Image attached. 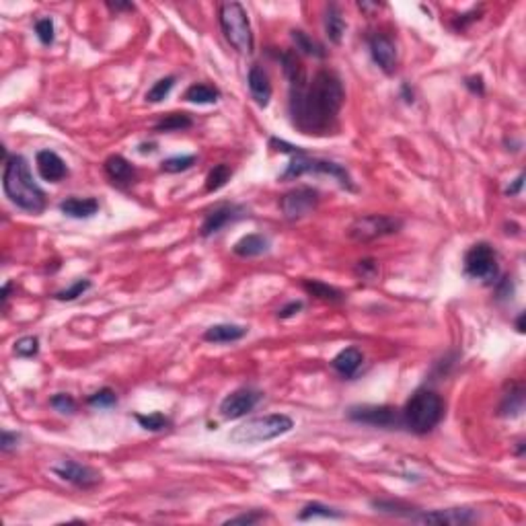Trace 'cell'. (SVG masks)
<instances>
[{"label":"cell","instance_id":"cell-31","mask_svg":"<svg viewBox=\"0 0 526 526\" xmlns=\"http://www.w3.org/2000/svg\"><path fill=\"white\" fill-rule=\"evenodd\" d=\"M134 417H136V422L140 424V428L148 429V432H163V429H167L171 426V420L165 413H160V411L148 413V415L136 413Z\"/></svg>","mask_w":526,"mask_h":526},{"label":"cell","instance_id":"cell-39","mask_svg":"<svg viewBox=\"0 0 526 526\" xmlns=\"http://www.w3.org/2000/svg\"><path fill=\"white\" fill-rule=\"evenodd\" d=\"M50 405H52L56 411H60V413H75V411H77V401H75V397L68 395V393H58V395H54V397L50 399Z\"/></svg>","mask_w":526,"mask_h":526},{"label":"cell","instance_id":"cell-34","mask_svg":"<svg viewBox=\"0 0 526 526\" xmlns=\"http://www.w3.org/2000/svg\"><path fill=\"white\" fill-rule=\"evenodd\" d=\"M372 508H376V512H385L393 516H407V518L415 512L413 508L405 506L401 502H390V500H372Z\"/></svg>","mask_w":526,"mask_h":526},{"label":"cell","instance_id":"cell-18","mask_svg":"<svg viewBox=\"0 0 526 526\" xmlns=\"http://www.w3.org/2000/svg\"><path fill=\"white\" fill-rule=\"evenodd\" d=\"M249 91H251V97L259 105V107H268L270 105V99H272V82L268 72L255 64L253 68L249 70Z\"/></svg>","mask_w":526,"mask_h":526},{"label":"cell","instance_id":"cell-37","mask_svg":"<svg viewBox=\"0 0 526 526\" xmlns=\"http://www.w3.org/2000/svg\"><path fill=\"white\" fill-rule=\"evenodd\" d=\"M35 35L43 43V45H52L54 38H56V29H54V21L50 17H41L35 21Z\"/></svg>","mask_w":526,"mask_h":526},{"label":"cell","instance_id":"cell-38","mask_svg":"<svg viewBox=\"0 0 526 526\" xmlns=\"http://www.w3.org/2000/svg\"><path fill=\"white\" fill-rule=\"evenodd\" d=\"M39 351V339L35 335H27V337H21L19 341L15 344V354L21 358H33L38 356Z\"/></svg>","mask_w":526,"mask_h":526},{"label":"cell","instance_id":"cell-35","mask_svg":"<svg viewBox=\"0 0 526 526\" xmlns=\"http://www.w3.org/2000/svg\"><path fill=\"white\" fill-rule=\"evenodd\" d=\"M89 288H91V280H77L70 288L54 294V298L60 300V302H72V300H77L78 296H82V294L87 292Z\"/></svg>","mask_w":526,"mask_h":526},{"label":"cell","instance_id":"cell-30","mask_svg":"<svg viewBox=\"0 0 526 526\" xmlns=\"http://www.w3.org/2000/svg\"><path fill=\"white\" fill-rule=\"evenodd\" d=\"M312 518H344V514L321 502H311L302 508V512L298 514V520H312Z\"/></svg>","mask_w":526,"mask_h":526},{"label":"cell","instance_id":"cell-19","mask_svg":"<svg viewBox=\"0 0 526 526\" xmlns=\"http://www.w3.org/2000/svg\"><path fill=\"white\" fill-rule=\"evenodd\" d=\"M60 212L75 220H84L99 212V202L95 197H66L60 204Z\"/></svg>","mask_w":526,"mask_h":526},{"label":"cell","instance_id":"cell-11","mask_svg":"<svg viewBox=\"0 0 526 526\" xmlns=\"http://www.w3.org/2000/svg\"><path fill=\"white\" fill-rule=\"evenodd\" d=\"M52 473L58 475L62 481H68L75 488L80 489H93L101 483V473L97 469L77 463V461H70V459L68 461H60L58 465H54Z\"/></svg>","mask_w":526,"mask_h":526},{"label":"cell","instance_id":"cell-49","mask_svg":"<svg viewBox=\"0 0 526 526\" xmlns=\"http://www.w3.org/2000/svg\"><path fill=\"white\" fill-rule=\"evenodd\" d=\"M401 95L405 99V103H413V91H410V84L401 87Z\"/></svg>","mask_w":526,"mask_h":526},{"label":"cell","instance_id":"cell-48","mask_svg":"<svg viewBox=\"0 0 526 526\" xmlns=\"http://www.w3.org/2000/svg\"><path fill=\"white\" fill-rule=\"evenodd\" d=\"M107 6L111 9V11H134V4H130V2H107Z\"/></svg>","mask_w":526,"mask_h":526},{"label":"cell","instance_id":"cell-33","mask_svg":"<svg viewBox=\"0 0 526 526\" xmlns=\"http://www.w3.org/2000/svg\"><path fill=\"white\" fill-rule=\"evenodd\" d=\"M195 165L194 155H183V156H171L167 160L160 163V171L165 173H181V171H187Z\"/></svg>","mask_w":526,"mask_h":526},{"label":"cell","instance_id":"cell-1","mask_svg":"<svg viewBox=\"0 0 526 526\" xmlns=\"http://www.w3.org/2000/svg\"><path fill=\"white\" fill-rule=\"evenodd\" d=\"M280 60L290 80L288 111L294 128L307 136L335 134L339 111L346 103L341 78L333 70H319L309 80L296 52H284Z\"/></svg>","mask_w":526,"mask_h":526},{"label":"cell","instance_id":"cell-17","mask_svg":"<svg viewBox=\"0 0 526 526\" xmlns=\"http://www.w3.org/2000/svg\"><path fill=\"white\" fill-rule=\"evenodd\" d=\"M105 173L117 187H130L138 181V173L134 165L121 155H111L105 160Z\"/></svg>","mask_w":526,"mask_h":526},{"label":"cell","instance_id":"cell-43","mask_svg":"<svg viewBox=\"0 0 526 526\" xmlns=\"http://www.w3.org/2000/svg\"><path fill=\"white\" fill-rule=\"evenodd\" d=\"M465 84H467V89L471 93H475V95H483L486 93V84H483V77H479V75H475V77H467L465 78Z\"/></svg>","mask_w":526,"mask_h":526},{"label":"cell","instance_id":"cell-47","mask_svg":"<svg viewBox=\"0 0 526 526\" xmlns=\"http://www.w3.org/2000/svg\"><path fill=\"white\" fill-rule=\"evenodd\" d=\"M512 298V288H510V278H504L502 286L498 288V298Z\"/></svg>","mask_w":526,"mask_h":526},{"label":"cell","instance_id":"cell-44","mask_svg":"<svg viewBox=\"0 0 526 526\" xmlns=\"http://www.w3.org/2000/svg\"><path fill=\"white\" fill-rule=\"evenodd\" d=\"M300 311H302V302H300V300H292V302H288L284 309L278 311V317H280V319H290V317L298 314Z\"/></svg>","mask_w":526,"mask_h":526},{"label":"cell","instance_id":"cell-4","mask_svg":"<svg viewBox=\"0 0 526 526\" xmlns=\"http://www.w3.org/2000/svg\"><path fill=\"white\" fill-rule=\"evenodd\" d=\"M444 417V401L432 389H417L401 411L403 426L415 434H428Z\"/></svg>","mask_w":526,"mask_h":526},{"label":"cell","instance_id":"cell-28","mask_svg":"<svg viewBox=\"0 0 526 526\" xmlns=\"http://www.w3.org/2000/svg\"><path fill=\"white\" fill-rule=\"evenodd\" d=\"M194 126V119L190 114L183 111H175V114H167L156 121L155 132H181Z\"/></svg>","mask_w":526,"mask_h":526},{"label":"cell","instance_id":"cell-26","mask_svg":"<svg viewBox=\"0 0 526 526\" xmlns=\"http://www.w3.org/2000/svg\"><path fill=\"white\" fill-rule=\"evenodd\" d=\"M522 410H525V389H522V385H514L510 393H506L502 399L500 415L502 417H518Z\"/></svg>","mask_w":526,"mask_h":526},{"label":"cell","instance_id":"cell-22","mask_svg":"<svg viewBox=\"0 0 526 526\" xmlns=\"http://www.w3.org/2000/svg\"><path fill=\"white\" fill-rule=\"evenodd\" d=\"M245 335H247V327L233 325V323H218L204 332V339L210 344H231V341L243 339Z\"/></svg>","mask_w":526,"mask_h":526},{"label":"cell","instance_id":"cell-25","mask_svg":"<svg viewBox=\"0 0 526 526\" xmlns=\"http://www.w3.org/2000/svg\"><path fill=\"white\" fill-rule=\"evenodd\" d=\"M302 288L314 298L323 300V302H341L344 300L341 290H337L335 286H329V284H325L321 280H302Z\"/></svg>","mask_w":526,"mask_h":526},{"label":"cell","instance_id":"cell-21","mask_svg":"<svg viewBox=\"0 0 526 526\" xmlns=\"http://www.w3.org/2000/svg\"><path fill=\"white\" fill-rule=\"evenodd\" d=\"M362 362H364V354L362 351L358 348H346V350H341L333 358L332 366L339 376L351 378V376H356V372L360 371Z\"/></svg>","mask_w":526,"mask_h":526},{"label":"cell","instance_id":"cell-3","mask_svg":"<svg viewBox=\"0 0 526 526\" xmlns=\"http://www.w3.org/2000/svg\"><path fill=\"white\" fill-rule=\"evenodd\" d=\"M270 146L273 150H280V153H290L292 155V160L288 163L286 171L282 173V181H292V179H298V177L307 175V173H317V175H329L333 179L339 181L341 187L354 192V183H351V177L348 173V169L344 165H337L333 160H325V158H314V156H309L302 148L298 146H292L288 144L286 140H278V138H272L270 140Z\"/></svg>","mask_w":526,"mask_h":526},{"label":"cell","instance_id":"cell-29","mask_svg":"<svg viewBox=\"0 0 526 526\" xmlns=\"http://www.w3.org/2000/svg\"><path fill=\"white\" fill-rule=\"evenodd\" d=\"M233 177V169L226 165V163H220L216 165L214 169H210V173L206 177V192L208 194H214V192H220Z\"/></svg>","mask_w":526,"mask_h":526},{"label":"cell","instance_id":"cell-13","mask_svg":"<svg viewBox=\"0 0 526 526\" xmlns=\"http://www.w3.org/2000/svg\"><path fill=\"white\" fill-rule=\"evenodd\" d=\"M479 516L473 510L465 508H450V510H434V512H420L417 510L410 516V520L420 522V525H444V526H459L471 525Z\"/></svg>","mask_w":526,"mask_h":526},{"label":"cell","instance_id":"cell-41","mask_svg":"<svg viewBox=\"0 0 526 526\" xmlns=\"http://www.w3.org/2000/svg\"><path fill=\"white\" fill-rule=\"evenodd\" d=\"M19 434L17 432H9V429H4L2 432V436H0V449L2 452H11L13 449H17V442H19Z\"/></svg>","mask_w":526,"mask_h":526},{"label":"cell","instance_id":"cell-50","mask_svg":"<svg viewBox=\"0 0 526 526\" xmlns=\"http://www.w3.org/2000/svg\"><path fill=\"white\" fill-rule=\"evenodd\" d=\"M516 329H518V333H525V312L518 314V319H516Z\"/></svg>","mask_w":526,"mask_h":526},{"label":"cell","instance_id":"cell-2","mask_svg":"<svg viewBox=\"0 0 526 526\" xmlns=\"http://www.w3.org/2000/svg\"><path fill=\"white\" fill-rule=\"evenodd\" d=\"M2 190L17 208L29 214H41L45 210V194L35 183L25 156L13 155L6 158L2 173Z\"/></svg>","mask_w":526,"mask_h":526},{"label":"cell","instance_id":"cell-24","mask_svg":"<svg viewBox=\"0 0 526 526\" xmlns=\"http://www.w3.org/2000/svg\"><path fill=\"white\" fill-rule=\"evenodd\" d=\"M325 33L332 43L339 45L341 39H344V33H346V21L341 17L337 4H329L327 11H325Z\"/></svg>","mask_w":526,"mask_h":526},{"label":"cell","instance_id":"cell-23","mask_svg":"<svg viewBox=\"0 0 526 526\" xmlns=\"http://www.w3.org/2000/svg\"><path fill=\"white\" fill-rule=\"evenodd\" d=\"M290 38L294 41V48H296V54H302V56H311V58H325L327 52L325 48L312 39L309 33H305L302 29H292L290 31Z\"/></svg>","mask_w":526,"mask_h":526},{"label":"cell","instance_id":"cell-32","mask_svg":"<svg viewBox=\"0 0 526 526\" xmlns=\"http://www.w3.org/2000/svg\"><path fill=\"white\" fill-rule=\"evenodd\" d=\"M173 87H175V77H165L160 78V80H156L155 84L148 89V93H146V101L148 103H160V101H165V99L169 97V93L173 91Z\"/></svg>","mask_w":526,"mask_h":526},{"label":"cell","instance_id":"cell-36","mask_svg":"<svg viewBox=\"0 0 526 526\" xmlns=\"http://www.w3.org/2000/svg\"><path fill=\"white\" fill-rule=\"evenodd\" d=\"M87 403L91 405V407H103V410H107V407H114L117 403V395L116 390H111L109 387H105V389H99L97 393H93L89 399H87Z\"/></svg>","mask_w":526,"mask_h":526},{"label":"cell","instance_id":"cell-6","mask_svg":"<svg viewBox=\"0 0 526 526\" xmlns=\"http://www.w3.org/2000/svg\"><path fill=\"white\" fill-rule=\"evenodd\" d=\"M218 21L231 48L243 56H249L253 52V31L245 6L241 2H222L218 6Z\"/></svg>","mask_w":526,"mask_h":526},{"label":"cell","instance_id":"cell-46","mask_svg":"<svg viewBox=\"0 0 526 526\" xmlns=\"http://www.w3.org/2000/svg\"><path fill=\"white\" fill-rule=\"evenodd\" d=\"M477 19H479V13H477V11H473V13H469V15H463L461 19L454 23V27H456V29H465L469 23H473V21H477Z\"/></svg>","mask_w":526,"mask_h":526},{"label":"cell","instance_id":"cell-10","mask_svg":"<svg viewBox=\"0 0 526 526\" xmlns=\"http://www.w3.org/2000/svg\"><path fill=\"white\" fill-rule=\"evenodd\" d=\"M348 417L358 424H368L374 428H393L403 424L399 410L390 405H356L348 410Z\"/></svg>","mask_w":526,"mask_h":526},{"label":"cell","instance_id":"cell-45","mask_svg":"<svg viewBox=\"0 0 526 526\" xmlns=\"http://www.w3.org/2000/svg\"><path fill=\"white\" fill-rule=\"evenodd\" d=\"M522 185H525V173H520V175L516 177V179H514V183H512V185H508L504 194H506V195H518V194H520V190H522Z\"/></svg>","mask_w":526,"mask_h":526},{"label":"cell","instance_id":"cell-15","mask_svg":"<svg viewBox=\"0 0 526 526\" xmlns=\"http://www.w3.org/2000/svg\"><path fill=\"white\" fill-rule=\"evenodd\" d=\"M371 45V56L374 64L385 72V75H395L397 70V45L395 41L385 35V33H374L368 38Z\"/></svg>","mask_w":526,"mask_h":526},{"label":"cell","instance_id":"cell-40","mask_svg":"<svg viewBox=\"0 0 526 526\" xmlns=\"http://www.w3.org/2000/svg\"><path fill=\"white\" fill-rule=\"evenodd\" d=\"M356 273L362 280H374L378 275V261H374V259H360L356 263Z\"/></svg>","mask_w":526,"mask_h":526},{"label":"cell","instance_id":"cell-42","mask_svg":"<svg viewBox=\"0 0 526 526\" xmlns=\"http://www.w3.org/2000/svg\"><path fill=\"white\" fill-rule=\"evenodd\" d=\"M263 518L261 512H253V514H241V516H234V518H229L224 525H255Z\"/></svg>","mask_w":526,"mask_h":526},{"label":"cell","instance_id":"cell-12","mask_svg":"<svg viewBox=\"0 0 526 526\" xmlns=\"http://www.w3.org/2000/svg\"><path fill=\"white\" fill-rule=\"evenodd\" d=\"M247 216V210L239 204H218L216 208L208 210V214L204 216V222L199 226V234L204 239L212 236V234L220 233L224 226L233 224L236 220L245 218Z\"/></svg>","mask_w":526,"mask_h":526},{"label":"cell","instance_id":"cell-16","mask_svg":"<svg viewBox=\"0 0 526 526\" xmlns=\"http://www.w3.org/2000/svg\"><path fill=\"white\" fill-rule=\"evenodd\" d=\"M35 165H38L39 177L43 181H50V183H58L68 175V167H66L64 158L54 150H39L38 156H35Z\"/></svg>","mask_w":526,"mask_h":526},{"label":"cell","instance_id":"cell-9","mask_svg":"<svg viewBox=\"0 0 526 526\" xmlns=\"http://www.w3.org/2000/svg\"><path fill=\"white\" fill-rule=\"evenodd\" d=\"M317 206H319V192L312 187H296L282 195L280 199V210L288 222L307 218L317 210Z\"/></svg>","mask_w":526,"mask_h":526},{"label":"cell","instance_id":"cell-5","mask_svg":"<svg viewBox=\"0 0 526 526\" xmlns=\"http://www.w3.org/2000/svg\"><path fill=\"white\" fill-rule=\"evenodd\" d=\"M292 428L294 422L290 415H286V413H270V415L247 420L245 424L236 426L229 434V440L234 442V444H259V442H268V440H273V438H280V436L288 434Z\"/></svg>","mask_w":526,"mask_h":526},{"label":"cell","instance_id":"cell-7","mask_svg":"<svg viewBox=\"0 0 526 526\" xmlns=\"http://www.w3.org/2000/svg\"><path fill=\"white\" fill-rule=\"evenodd\" d=\"M403 226V220L387 214H366L358 216L350 226H348V236L356 243H368L376 241L383 236L397 234Z\"/></svg>","mask_w":526,"mask_h":526},{"label":"cell","instance_id":"cell-20","mask_svg":"<svg viewBox=\"0 0 526 526\" xmlns=\"http://www.w3.org/2000/svg\"><path fill=\"white\" fill-rule=\"evenodd\" d=\"M270 247H272V241L265 234H247L234 243L233 253L239 255V257H245V259H251V257L268 253Z\"/></svg>","mask_w":526,"mask_h":526},{"label":"cell","instance_id":"cell-8","mask_svg":"<svg viewBox=\"0 0 526 526\" xmlns=\"http://www.w3.org/2000/svg\"><path fill=\"white\" fill-rule=\"evenodd\" d=\"M465 273L483 284H495L500 275L495 249L489 243H475L465 253Z\"/></svg>","mask_w":526,"mask_h":526},{"label":"cell","instance_id":"cell-27","mask_svg":"<svg viewBox=\"0 0 526 526\" xmlns=\"http://www.w3.org/2000/svg\"><path fill=\"white\" fill-rule=\"evenodd\" d=\"M183 99L190 101V103H195V105H210V103H216L220 99V91L212 84H206V82H194L185 91Z\"/></svg>","mask_w":526,"mask_h":526},{"label":"cell","instance_id":"cell-14","mask_svg":"<svg viewBox=\"0 0 526 526\" xmlns=\"http://www.w3.org/2000/svg\"><path fill=\"white\" fill-rule=\"evenodd\" d=\"M261 401V393L255 389H236L226 395L220 403V415L224 420H239L255 410V405Z\"/></svg>","mask_w":526,"mask_h":526}]
</instances>
